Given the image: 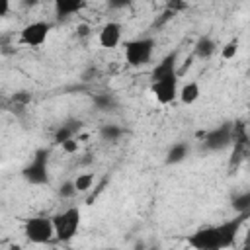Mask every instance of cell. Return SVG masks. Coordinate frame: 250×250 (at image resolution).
Instances as JSON below:
<instances>
[{
	"label": "cell",
	"mask_w": 250,
	"mask_h": 250,
	"mask_svg": "<svg viewBox=\"0 0 250 250\" xmlns=\"http://www.w3.org/2000/svg\"><path fill=\"white\" fill-rule=\"evenodd\" d=\"M21 178L31 186H47L49 184V150L37 148L31 160L21 168Z\"/></svg>",
	"instance_id": "cell-1"
},
{
	"label": "cell",
	"mask_w": 250,
	"mask_h": 250,
	"mask_svg": "<svg viewBox=\"0 0 250 250\" xmlns=\"http://www.w3.org/2000/svg\"><path fill=\"white\" fill-rule=\"evenodd\" d=\"M80 209L78 207H68L57 215L51 217L53 229H55V240L59 242H68L76 236L78 227H80Z\"/></svg>",
	"instance_id": "cell-2"
},
{
	"label": "cell",
	"mask_w": 250,
	"mask_h": 250,
	"mask_svg": "<svg viewBox=\"0 0 250 250\" xmlns=\"http://www.w3.org/2000/svg\"><path fill=\"white\" fill-rule=\"evenodd\" d=\"M154 53V39L152 37H137L125 41V61L133 68H141L150 62Z\"/></svg>",
	"instance_id": "cell-3"
},
{
	"label": "cell",
	"mask_w": 250,
	"mask_h": 250,
	"mask_svg": "<svg viewBox=\"0 0 250 250\" xmlns=\"http://www.w3.org/2000/svg\"><path fill=\"white\" fill-rule=\"evenodd\" d=\"M23 234L33 244H47L55 240V229L51 217H31L23 223Z\"/></svg>",
	"instance_id": "cell-4"
},
{
	"label": "cell",
	"mask_w": 250,
	"mask_h": 250,
	"mask_svg": "<svg viewBox=\"0 0 250 250\" xmlns=\"http://www.w3.org/2000/svg\"><path fill=\"white\" fill-rule=\"evenodd\" d=\"M232 139H234V125L230 121H225L219 127H215L203 135V146L207 150L219 152V150H225L227 146H230Z\"/></svg>",
	"instance_id": "cell-5"
},
{
	"label": "cell",
	"mask_w": 250,
	"mask_h": 250,
	"mask_svg": "<svg viewBox=\"0 0 250 250\" xmlns=\"http://www.w3.org/2000/svg\"><path fill=\"white\" fill-rule=\"evenodd\" d=\"M248 213H242V215H236L234 219H229V221H223L219 225H215V234H217V244H219V250H227L234 244L238 232H240V227L244 225Z\"/></svg>",
	"instance_id": "cell-6"
},
{
	"label": "cell",
	"mask_w": 250,
	"mask_h": 250,
	"mask_svg": "<svg viewBox=\"0 0 250 250\" xmlns=\"http://www.w3.org/2000/svg\"><path fill=\"white\" fill-rule=\"evenodd\" d=\"M49 31H51V23L49 21H43V20L31 21V23L23 25V29L20 33V43L27 45V47H41L47 41Z\"/></svg>",
	"instance_id": "cell-7"
},
{
	"label": "cell",
	"mask_w": 250,
	"mask_h": 250,
	"mask_svg": "<svg viewBox=\"0 0 250 250\" xmlns=\"http://www.w3.org/2000/svg\"><path fill=\"white\" fill-rule=\"evenodd\" d=\"M152 96L156 98L158 104L168 105L178 98V76H168V78H160L154 80L150 86Z\"/></svg>",
	"instance_id": "cell-8"
},
{
	"label": "cell",
	"mask_w": 250,
	"mask_h": 250,
	"mask_svg": "<svg viewBox=\"0 0 250 250\" xmlns=\"http://www.w3.org/2000/svg\"><path fill=\"white\" fill-rule=\"evenodd\" d=\"M188 246L191 250H219L217 244V234H215V227H201L195 232H191L188 236Z\"/></svg>",
	"instance_id": "cell-9"
},
{
	"label": "cell",
	"mask_w": 250,
	"mask_h": 250,
	"mask_svg": "<svg viewBox=\"0 0 250 250\" xmlns=\"http://www.w3.org/2000/svg\"><path fill=\"white\" fill-rule=\"evenodd\" d=\"M168 76H178V51H172L168 55H164L160 59V62H156V66L152 68V82L160 80V78H168Z\"/></svg>",
	"instance_id": "cell-10"
},
{
	"label": "cell",
	"mask_w": 250,
	"mask_h": 250,
	"mask_svg": "<svg viewBox=\"0 0 250 250\" xmlns=\"http://www.w3.org/2000/svg\"><path fill=\"white\" fill-rule=\"evenodd\" d=\"M121 23L117 21H107L104 23V27L100 29V35H98V41L104 49H115L119 43H121Z\"/></svg>",
	"instance_id": "cell-11"
},
{
	"label": "cell",
	"mask_w": 250,
	"mask_h": 250,
	"mask_svg": "<svg viewBox=\"0 0 250 250\" xmlns=\"http://www.w3.org/2000/svg\"><path fill=\"white\" fill-rule=\"evenodd\" d=\"M82 8H84V2L82 0H57L55 2V14H57L59 20L70 18L76 12H80Z\"/></svg>",
	"instance_id": "cell-12"
},
{
	"label": "cell",
	"mask_w": 250,
	"mask_h": 250,
	"mask_svg": "<svg viewBox=\"0 0 250 250\" xmlns=\"http://www.w3.org/2000/svg\"><path fill=\"white\" fill-rule=\"evenodd\" d=\"M188 156H189V145H188V143H174V145L168 148L164 162H166L168 166H176V164L184 162Z\"/></svg>",
	"instance_id": "cell-13"
},
{
	"label": "cell",
	"mask_w": 250,
	"mask_h": 250,
	"mask_svg": "<svg viewBox=\"0 0 250 250\" xmlns=\"http://www.w3.org/2000/svg\"><path fill=\"white\" fill-rule=\"evenodd\" d=\"M199 96H201V88H199V82H195V80L184 84V86L178 90V98H180V102H182L184 105L195 104V102L199 100Z\"/></svg>",
	"instance_id": "cell-14"
},
{
	"label": "cell",
	"mask_w": 250,
	"mask_h": 250,
	"mask_svg": "<svg viewBox=\"0 0 250 250\" xmlns=\"http://www.w3.org/2000/svg\"><path fill=\"white\" fill-rule=\"evenodd\" d=\"M80 121H76V119H68V121H64L62 125H59V129L55 131V143H59V145H62L64 141H68V139H74V135H76V131L80 129Z\"/></svg>",
	"instance_id": "cell-15"
},
{
	"label": "cell",
	"mask_w": 250,
	"mask_h": 250,
	"mask_svg": "<svg viewBox=\"0 0 250 250\" xmlns=\"http://www.w3.org/2000/svg\"><path fill=\"white\" fill-rule=\"evenodd\" d=\"M215 51H217V43L209 35H201L193 45V55L199 59H209Z\"/></svg>",
	"instance_id": "cell-16"
},
{
	"label": "cell",
	"mask_w": 250,
	"mask_h": 250,
	"mask_svg": "<svg viewBox=\"0 0 250 250\" xmlns=\"http://www.w3.org/2000/svg\"><path fill=\"white\" fill-rule=\"evenodd\" d=\"M121 135H123V129H121L119 125H115V123H105V125L100 127V137H102L104 141H107V143L119 141Z\"/></svg>",
	"instance_id": "cell-17"
},
{
	"label": "cell",
	"mask_w": 250,
	"mask_h": 250,
	"mask_svg": "<svg viewBox=\"0 0 250 250\" xmlns=\"http://www.w3.org/2000/svg\"><path fill=\"white\" fill-rule=\"evenodd\" d=\"M232 209L236 215H242V213H250V191H242V193H236L232 197Z\"/></svg>",
	"instance_id": "cell-18"
},
{
	"label": "cell",
	"mask_w": 250,
	"mask_h": 250,
	"mask_svg": "<svg viewBox=\"0 0 250 250\" xmlns=\"http://www.w3.org/2000/svg\"><path fill=\"white\" fill-rule=\"evenodd\" d=\"M72 184H74V189H76V193L80 191H88L90 188H92V184H94V174H90V172H86V174H78L74 180H72Z\"/></svg>",
	"instance_id": "cell-19"
},
{
	"label": "cell",
	"mask_w": 250,
	"mask_h": 250,
	"mask_svg": "<svg viewBox=\"0 0 250 250\" xmlns=\"http://www.w3.org/2000/svg\"><path fill=\"white\" fill-rule=\"evenodd\" d=\"M94 105L98 109H102V111H107V109H111L115 105V98L111 94H96L94 96Z\"/></svg>",
	"instance_id": "cell-20"
},
{
	"label": "cell",
	"mask_w": 250,
	"mask_h": 250,
	"mask_svg": "<svg viewBox=\"0 0 250 250\" xmlns=\"http://www.w3.org/2000/svg\"><path fill=\"white\" fill-rule=\"evenodd\" d=\"M236 53H238V39H230V41L221 49V57H223L225 61L234 59V57H236Z\"/></svg>",
	"instance_id": "cell-21"
},
{
	"label": "cell",
	"mask_w": 250,
	"mask_h": 250,
	"mask_svg": "<svg viewBox=\"0 0 250 250\" xmlns=\"http://www.w3.org/2000/svg\"><path fill=\"white\" fill-rule=\"evenodd\" d=\"M76 193V189H74V184H72V180H68V182H64L61 188H59V195L61 197H64V199H68V197H72Z\"/></svg>",
	"instance_id": "cell-22"
},
{
	"label": "cell",
	"mask_w": 250,
	"mask_h": 250,
	"mask_svg": "<svg viewBox=\"0 0 250 250\" xmlns=\"http://www.w3.org/2000/svg\"><path fill=\"white\" fill-rule=\"evenodd\" d=\"M61 146H62V150H64V152H76V150H78V141L68 139V141H64Z\"/></svg>",
	"instance_id": "cell-23"
},
{
	"label": "cell",
	"mask_w": 250,
	"mask_h": 250,
	"mask_svg": "<svg viewBox=\"0 0 250 250\" xmlns=\"http://www.w3.org/2000/svg\"><path fill=\"white\" fill-rule=\"evenodd\" d=\"M29 100H31V94H27V92H18L14 96V102H21V104H27Z\"/></svg>",
	"instance_id": "cell-24"
},
{
	"label": "cell",
	"mask_w": 250,
	"mask_h": 250,
	"mask_svg": "<svg viewBox=\"0 0 250 250\" xmlns=\"http://www.w3.org/2000/svg\"><path fill=\"white\" fill-rule=\"evenodd\" d=\"M10 12V2L8 0H0V18L6 16Z\"/></svg>",
	"instance_id": "cell-25"
},
{
	"label": "cell",
	"mask_w": 250,
	"mask_h": 250,
	"mask_svg": "<svg viewBox=\"0 0 250 250\" xmlns=\"http://www.w3.org/2000/svg\"><path fill=\"white\" fill-rule=\"evenodd\" d=\"M78 31H80V35H88V25H80Z\"/></svg>",
	"instance_id": "cell-26"
},
{
	"label": "cell",
	"mask_w": 250,
	"mask_h": 250,
	"mask_svg": "<svg viewBox=\"0 0 250 250\" xmlns=\"http://www.w3.org/2000/svg\"><path fill=\"white\" fill-rule=\"evenodd\" d=\"M240 250H250V248H248V246H242V248H240Z\"/></svg>",
	"instance_id": "cell-27"
},
{
	"label": "cell",
	"mask_w": 250,
	"mask_h": 250,
	"mask_svg": "<svg viewBox=\"0 0 250 250\" xmlns=\"http://www.w3.org/2000/svg\"><path fill=\"white\" fill-rule=\"evenodd\" d=\"M100 250H115V248H100Z\"/></svg>",
	"instance_id": "cell-28"
},
{
	"label": "cell",
	"mask_w": 250,
	"mask_h": 250,
	"mask_svg": "<svg viewBox=\"0 0 250 250\" xmlns=\"http://www.w3.org/2000/svg\"><path fill=\"white\" fill-rule=\"evenodd\" d=\"M0 111H2V104H0Z\"/></svg>",
	"instance_id": "cell-29"
}]
</instances>
